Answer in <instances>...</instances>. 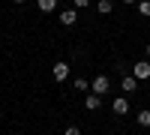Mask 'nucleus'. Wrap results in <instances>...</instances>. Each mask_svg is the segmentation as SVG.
<instances>
[{"mask_svg":"<svg viewBox=\"0 0 150 135\" xmlns=\"http://www.w3.org/2000/svg\"><path fill=\"white\" fill-rule=\"evenodd\" d=\"M132 75L138 78V81H147L150 78V60H138V63L132 66Z\"/></svg>","mask_w":150,"mask_h":135,"instance_id":"nucleus-1","label":"nucleus"},{"mask_svg":"<svg viewBox=\"0 0 150 135\" xmlns=\"http://www.w3.org/2000/svg\"><path fill=\"white\" fill-rule=\"evenodd\" d=\"M108 87H111L108 75H96V78L90 81V90H93V93H99V96H102V93H108Z\"/></svg>","mask_w":150,"mask_h":135,"instance_id":"nucleus-2","label":"nucleus"},{"mask_svg":"<svg viewBox=\"0 0 150 135\" xmlns=\"http://www.w3.org/2000/svg\"><path fill=\"white\" fill-rule=\"evenodd\" d=\"M111 111H114V114H129V99H126V96H117V99L114 102H111Z\"/></svg>","mask_w":150,"mask_h":135,"instance_id":"nucleus-3","label":"nucleus"},{"mask_svg":"<svg viewBox=\"0 0 150 135\" xmlns=\"http://www.w3.org/2000/svg\"><path fill=\"white\" fill-rule=\"evenodd\" d=\"M69 78V63L66 60H57L54 63V81H66Z\"/></svg>","mask_w":150,"mask_h":135,"instance_id":"nucleus-4","label":"nucleus"},{"mask_svg":"<svg viewBox=\"0 0 150 135\" xmlns=\"http://www.w3.org/2000/svg\"><path fill=\"white\" fill-rule=\"evenodd\" d=\"M84 108H87V111H99V108H102V96H99V93H87Z\"/></svg>","mask_w":150,"mask_h":135,"instance_id":"nucleus-5","label":"nucleus"},{"mask_svg":"<svg viewBox=\"0 0 150 135\" xmlns=\"http://www.w3.org/2000/svg\"><path fill=\"white\" fill-rule=\"evenodd\" d=\"M75 21H78V9H66V12H60V24H63V27H72Z\"/></svg>","mask_w":150,"mask_h":135,"instance_id":"nucleus-6","label":"nucleus"},{"mask_svg":"<svg viewBox=\"0 0 150 135\" xmlns=\"http://www.w3.org/2000/svg\"><path fill=\"white\" fill-rule=\"evenodd\" d=\"M120 87H123V93H135V90H138V78H135V75H123Z\"/></svg>","mask_w":150,"mask_h":135,"instance_id":"nucleus-7","label":"nucleus"},{"mask_svg":"<svg viewBox=\"0 0 150 135\" xmlns=\"http://www.w3.org/2000/svg\"><path fill=\"white\" fill-rule=\"evenodd\" d=\"M135 120H138V126H141V129H150V108L138 111V117H135Z\"/></svg>","mask_w":150,"mask_h":135,"instance_id":"nucleus-8","label":"nucleus"},{"mask_svg":"<svg viewBox=\"0 0 150 135\" xmlns=\"http://www.w3.org/2000/svg\"><path fill=\"white\" fill-rule=\"evenodd\" d=\"M36 6H39V12H54L57 0H36Z\"/></svg>","mask_w":150,"mask_h":135,"instance_id":"nucleus-9","label":"nucleus"},{"mask_svg":"<svg viewBox=\"0 0 150 135\" xmlns=\"http://www.w3.org/2000/svg\"><path fill=\"white\" fill-rule=\"evenodd\" d=\"M111 9H114V3H111V0H99V3H96V12H99V15H108Z\"/></svg>","mask_w":150,"mask_h":135,"instance_id":"nucleus-10","label":"nucleus"},{"mask_svg":"<svg viewBox=\"0 0 150 135\" xmlns=\"http://www.w3.org/2000/svg\"><path fill=\"white\" fill-rule=\"evenodd\" d=\"M138 12L144 18H150V0H138Z\"/></svg>","mask_w":150,"mask_h":135,"instance_id":"nucleus-11","label":"nucleus"},{"mask_svg":"<svg viewBox=\"0 0 150 135\" xmlns=\"http://www.w3.org/2000/svg\"><path fill=\"white\" fill-rule=\"evenodd\" d=\"M75 90H90V81H87V78H75Z\"/></svg>","mask_w":150,"mask_h":135,"instance_id":"nucleus-12","label":"nucleus"},{"mask_svg":"<svg viewBox=\"0 0 150 135\" xmlns=\"http://www.w3.org/2000/svg\"><path fill=\"white\" fill-rule=\"evenodd\" d=\"M63 135H81V129H78V126H66V132H63Z\"/></svg>","mask_w":150,"mask_h":135,"instance_id":"nucleus-13","label":"nucleus"},{"mask_svg":"<svg viewBox=\"0 0 150 135\" xmlns=\"http://www.w3.org/2000/svg\"><path fill=\"white\" fill-rule=\"evenodd\" d=\"M75 3V9H84V6H90V0H72Z\"/></svg>","mask_w":150,"mask_h":135,"instance_id":"nucleus-14","label":"nucleus"},{"mask_svg":"<svg viewBox=\"0 0 150 135\" xmlns=\"http://www.w3.org/2000/svg\"><path fill=\"white\" fill-rule=\"evenodd\" d=\"M123 3H126V6H132V3H135V6H138V0H123Z\"/></svg>","mask_w":150,"mask_h":135,"instance_id":"nucleus-15","label":"nucleus"},{"mask_svg":"<svg viewBox=\"0 0 150 135\" xmlns=\"http://www.w3.org/2000/svg\"><path fill=\"white\" fill-rule=\"evenodd\" d=\"M12 3H18V6H21V3H27V0H12Z\"/></svg>","mask_w":150,"mask_h":135,"instance_id":"nucleus-16","label":"nucleus"},{"mask_svg":"<svg viewBox=\"0 0 150 135\" xmlns=\"http://www.w3.org/2000/svg\"><path fill=\"white\" fill-rule=\"evenodd\" d=\"M144 48H147V57H150V42H147V45H144Z\"/></svg>","mask_w":150,"mask_h":135,"instance_id":"nucleus-17","label":"nucleus"},{"mask_svg":"<svg viewBox=\"0 0 150 135\" xmlns=\"http://www.w3.org/2000/svg\"><path fill=\"white\" fill-rule=\"evenodd\" d=\"M135 135H141V132H135Z\"/></svg>","mask_w":150,"mask_h":135,"instance_id":"nucleus-18","label":"nucleus"}]
</instances>
